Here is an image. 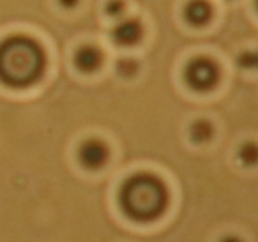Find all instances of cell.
I'll return each mask as SVG.
<instances>
[{
	"label": "cell",
	"instance_id": "30bf717a",
	"mask_svg": "<svg viewBox=\"0 0 258 242\" xmlns=\"http://www.w3.org/2000/svg\"><path fill=\"white\" fill-rule=\"evenodd\" d=\"M137 69H138V64L135 60H131V58H122L117 64V71L120 73L122 76H125V78L133 76L135 73H137Z\"/></svg>",
	"mask_w": 258,
	"mask_h": 242
},
{
	"label": "cell",
	"instance_id": "277c9868",
	"mask_svg": "<svg viewBox=\"0 0 258 242\" xmlns=\"http://www.w3.org/2000/svg\"><path fill=\"white\" fill-rule=\"evenodd\" d=\"M144 37V25L138 18H125L120 20L111 29V39L115 44L122 48H129L138 44Z\"/></svg>",
	"mask_w": 258,
	"mask_h": 242
},
{
	"label": "cell",
	"instance_id": "8fae6325",
	"mask_svg": "<svg viewBox=\"0 0 258 242\" xmlns=\"http://www.w3.org/2000/svg\"><path fill=\"white\" fill-rule=\"evenodd\" d=\"M239 62H240V66H246V69H253L254 68V53L253 51H246V53L240 55Z\"/></svg>",
	"mask_w": 258,
	"mask_h": 242
},
{
	"label": "cell",
	"instance_id": "ba28073f",
	"mask_svg": "<svg viewBox=\"0 0 258 242\" xmlns=\"http://www.w3.org/2000/svg\"><path fill=\"white\" fill-rule=\"evenodd\" d=\"M212 135V128L207 120H197L191 128V136L195 142H207Z\"/></svg>",
	"mask_w": 258,
	"mask_h": 242
},
{
	"label": "cell",
	"instance_id": "3957f363",
	"mask_svg": "<svg viewBox=\"0 0 258 242\" xmlns=\"http://www.w3.org/2000/svg\"><path fill=\"white\" fill-rule=\"evenodd\" d=\"M184 82L195 92H209L219 82V66L209 57H195L184 68Z\"/></svg>",
	"mask_w": 258,
	"mask_h": 242
},
{
	"label": "cell",
	"instance_id": "52a82bcc",
	"mask_svg": "<svg viewBox=\"0 0 258 242\" xmlns=\"http://www.w3.org/2000/svg\"><path fill=\"white\" fill-rule=\"evenodd\" d=\"M104 57L103 51L96 46V44H82V46L76 50L75 57H73V62H75L76 69L85 75L89 73H94L101 68Z\"/></svg>",
	"mask_w": 258,
	"mask_h": 242
},
{
	"label": "cell",
	"instance_id": "7a4b0ae2",
	"mask_svg": "<svg viewBox=\"0 0 258 242\" xmlns=\"http://www.w3.org/2000/svg\"><path fill=\"white\" fill-rule=\"evenodd\" d=\"M120 207L131 219L152 221L161 216L168 203V193L161 178L151 173L129 177L118 193Z\"/></svg>",
	"mask_w": 258,
	"mask_h": 242
},
{
	"label": "cell",
	"instance_id": "6da1fadb",
	"mask_svg": "<svg viewBox=\"0 0 258 242\" xmlns=\"http://www.w3.org/2000/svg\"><path fill=\"white\" fill-rule=\"evenodd\" d=\"M44 69L46 53L34 37L15 34L0 41V83L25 89L39 82Z\"/></svg>",
	"mask_w": 258,
	"mask_h": 242
},
{
	"label": "cell",
	"instance_id": "5b68a950",
	"mask_svg": "<svg viewBox=\"0 0 258 242\" xmlns=\"http://www.w3.org/2000/svg\"><path fill=\"white\" fill-rule=\"evenodd\" d=\"M182 18L195 29L207 27L214 18V8L209 0H187L182 9Z\"/></svg>",
	"mask_w": 258,
	"mask_h": 242
},
{
	"label": "cell",
	"instance_id": "7c38bea8",
	"mask_svg": "<svg viewBox=\"0 0 258 242\" xmlns=\"http://www.w3.org/2000/svg\"><path fill=\"white\" fill-rule=\"evenodd\" d=\"M57 2L62 9H66V11H71V9H75L76 6L80 4V0H57Z\"/></svg>",
	"mask_w": 258,
	"mask_h": 242
},
{
	"label": "cell",
	"instance_id": "8992f818",
	"mask_svg": "<svg viewBox=\"0 0 258 242\" xmlns=\"http://www.w3.org/2000/svg\"><path fill=\"white\" fill-rule=\"evenodd\" d=\"M80 163L89 170H97V168L104 166L108 161V149L103 142L99 140H87L82 143L78 150Z\"/></svg>",
	"mask_w": 258,
	"mask_h": 242
},
{
	"label": "cell",
	"instance_id": "9c48e42d",
	"mask_svg": "<svg viewBox=\"0 0 258 242\" xmlns=\"http://www.w3.org/2000/svg\"><path fill=\"white\" fill-rule=\"evenodd\" d=\"M104 11L110 18L120 20L125 13V2L124 0H108L104 4Z\"/></svg>",
	"mask_w": 258,
	"mask_h": 242
}]
</instances>
